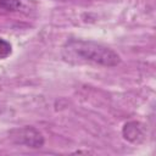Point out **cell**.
Returning a JSON list of instances; mask_svg holds the SVG:
<instances>
[{
  "mask_svg": "<svg viewBox=\"0 0 156 156\" xmlns=\"http://www.w3.org/2000/svg\"><path fill=\"white\" fill-rule=\"evenodd\" d=\"M61 54L65 61L74 65L93 63L104 67H113L121 62V57L116 51L91 40H68L62 46Z\"/></svg>",
  "mask_w": 156,
  "mask_h": 156,
  "instance_id": "1",
  "label": "cell"
},
{
  "mask_svg": "<svg viewBox=\"0 0 156 156\" xmlns=\"http://www.w3.org/2000/svg\"><path fill=\"white\" fill-rule=\"evenodd\" d=\"M11 139L20 145L28 147H41L44 145V138L39 130L33 127H23L11 132Z\"/></svg>",
  "mask_w": 156,
  "mask_h": 156,
  "instance_id": "2",
  "label": "cell"
},
{
  "mask_svg": "<svg viewBox=\"0 0 156 156\" xmlns=\"http://www.w3.org/2000/svg\"><path fill=\"white\" fill-rule=\"evenodd\" d=\"M122 134H123V138L126 140L134 143V144H138L145 139V128L141 123L132 121V122H128L124 124Z\"/></svg>",
  "mask_w": 156,
  "mask_h": 156,
  "instance_id": "3",
  "label": "cell"
},
{
  "mask_svg": "<svg viewBox=\"0 0 156 156\" xmlns=\"http://www.w3.org/2000/svg\"><path fill=\"white\" fill-rule=\"evenodd\" d=\"M23 6V0H0V7L6 11H20Z\"/></svg>",
  "mask_w": 156,
  "mask_h": 156,
  "instance_id": "4",
  "label": "cell"
},
{
  "mask_svg": "<svg viewBox=\"0 0 156 156\" xmlns=\"http://www.w3.org/2000/svg\"><path fill=\"white\" fill-rule=\"evenodd\" d=\"M11 51H12L11 44L7 40L0 38V58H6L11 54Z\"/></svg>",
  "mask_w": 156,
  "mask_h": 156,
  "instance_id": "5",
  "label": "cell"
}]
</instances>
